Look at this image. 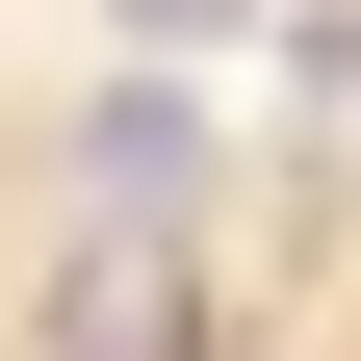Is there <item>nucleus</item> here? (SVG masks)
<instances>
[{
	"label": "nucleus",
	"instance_id": "f257e3e1",
	"mask_svg": "<svg viewBox=\"0 0 361 361\" xmlns=\"http://www.w3.org/2000/svg\"><path fill=\"white\" fill-rule=\"evenodd\" d=\"M78 180H104L129 233H180V207H207V104H180V78H129V104H78Z\"/></svg>",
	"mask_w": 361,
	"mask_h": 361
},
{
	"label": "nucleus",
	"instance_id": "f03ea898",
	"mask_svg": "<svg viewBox=\"0 0 361 361\" xmlns=\"http://www.w3.org/2000/svg\"><path fill=\"white\" fill-rule=\"evenodd\" d=\"M104 26H129V52H233L258 0H104Z\"/></svg>",
	"mask_w": 361,
	"mask_h": 361
}]
</instances>
